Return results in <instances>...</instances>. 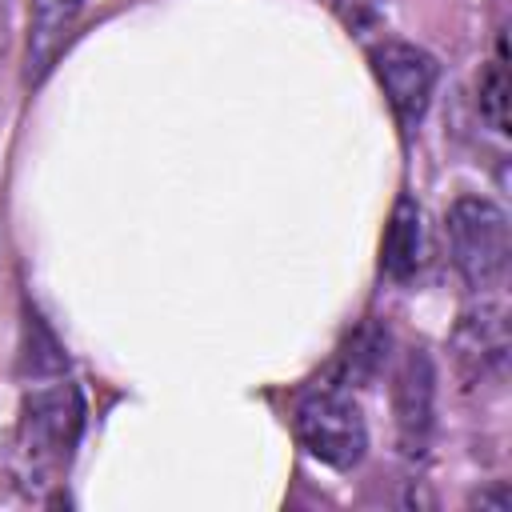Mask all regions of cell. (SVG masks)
<instances>
[{
  "label": "cell",
  "mask_w": 512,
  "mask_h": 512,
  "mask_svg": "<svg viewBox=\"0 0 512 512\" xmlns=\"http://www.w3.org/2000/svg\"><path fill=\"white\" fill-rule=\"evenodd\" d=\"M476 104H480L484 124L504 136V132H508V68H504V40H500L496 60H492V64L484 68V76H480V96H476Z\"/></svg>",
  "instance_id": "cell-9"
},
{
  "label": "cell",
  "mask_w": 512,
  "mask_h": 512,
  "mask_svg": "<svg viewBox=\"0 0 512 512\" xmlns=\"http://www.w3.org/2000/svg\"><path fill=\"white\" fill-rule=\"evenodd\" d=\"M372 72L392 104V112L404 120V124H416L428 104H432V92H436V60L416 48V44H404V40H384L372 48Z\"/></svg>",
  "instance_id": "cell-4"
},
{
  "label": "cell",
  "mask_w": 512,
  "mask_h": 512,
  "mask_svg": "<svg viewBox=\"0 0 512 512\" xmlns=\"http://www.w3.org/2000/svg\"><path fill=\"white\" fill-rule=\"evenodd\" d=\"M472 504H480V508H492V512H508V508H512V492H508L504 484H496V488L480 492Z\"/></svg>",
  "instance_id": "cell-11"
},
{
  "label": "cell",
  "mask_w": 512,
  "mask_h": 512,
  "mask_svg": "<svg viewBox=\"0 0 512 512\" xmlns=\"http://www.w3.org/2000/svg\"><path fill=\"white\" fill-rule=\"evenodd\" d=\"M384 344H388V336H384L380 328H372V324L360 328V332L352 336L348 352H344V368H340L336 380H344V384L352 388L356 380L376 376V368H380V360H384Z\"/></svg>",
  "instance_id": "cell-10"
},
{
  "label": "cell",
  "mask_w": 512,
  "mask_h": 512,
  "mask_svg": "<svg viewBox=\"0 0 512 512\" xmlns=\"http://www.w3.org/2000/svg\"><path fill=\"white\" fill-rule=\"evenodd\" d=\"M392 412H396V440L408 460H420L428 452L432 428H436V368L432 356L412 348L404 352L396 380H392Z\"/></svg>",
  "instance_id": "cell-5"
},
{
  "label": "cell",
  "mask_w": 512,
  "mask_h": 512,
  "mask_svg": "<svg viewBox=\"0 0 512 512\" xmlns=\"http://www.w3.org/2000/svg\"><path fill=\"white\" fill-rule=\"evenodd\" d=\"M424 264V224H420V204L412 196H400L384 232V256L380 268L392 280H408L416 276V268Z\"/></svg>",
  "instance_id": "cell-8"
},
{
  "label": "cell",
  "mask_w": 512,
  "mask_h": 512,
  "mask_svg": "<svg viewBox=\"0 0 512 512\" xmlns=\"http://www.w3.org/2000/svg\"><path fill=\"white\" fill-rule=\"evenodd\" d=\"M80 16V0H32L28 12V80H40L64 52Z\"/></svg>",
  "instance_id": "cell-7"
},
{
  "label": "cell",
  "mask_w": 512,
  "mask_h": 512,
  "mask_svg": "<svg viewBox=\"0 0 512 512\" xmlns=\"http://www.w3.org/2000/svg\"><path fill=\"white\" fill-rule=\"evenodd\" d=\"M24 420H20V436H24V452L32 456V464H56L68 456V448L80 436V420H84V404L80 392L68 376L64 352L56 344V336L28 316L24 328Z\"/></svg>",
  "instance_id": "cell-1"
},
{
  "label": "cell",
  "mask_w": 512,
  "mask_h": 512,
  "mask_svg": "<svg viewBox=\"0 0 512 512\" xmlns=\"http://www.w3.org/2000/svg\"><path fill=\"white\" fill-rule=\"evenodd\" d=\"M444 236L456 272L468 288L500 284L508 268V216L488 196H460L444 216Z\"/></svg>",
  "instance_id": "cell-3"
},
{
  "label": "cell",
  "mask_w": 512,
  "mask_h": 512,
  "mask_svg": "<svg viewBox=\"0 0 512 512\" xmlns=\"http://www.w3.org/2000/svg\"><path fill=\"white\" fill-rule=\"evenodd\" d=\"M452 360L464 384L496 380L508 364V312L500 300H480L468 308L452 332Z\"/></svg>",
  "instance_id": "cell-6"
},
{
  "label": "cell",
  "mask_w": 512,
  "mask_h": 512,
  "mask_svg": "<svg viewBox=\"0 0 512 512\" xmlns=\"http://www.w3.org/2000/svg\"><path fill=\"white\" fill-rule=\"evenodd\" d=\"M296 436L316 460L332 468L360 464L368 448V428H364L360 404L352 400V388L336 376L308 384L296 400Z\"/></svg>",
  "instance_id": "cell-2"
}]
</instances>
